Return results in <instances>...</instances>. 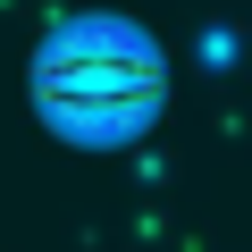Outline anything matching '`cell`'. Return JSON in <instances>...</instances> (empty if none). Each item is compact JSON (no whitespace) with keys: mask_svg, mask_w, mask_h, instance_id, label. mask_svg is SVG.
<instances>
[{"mask_svg":"<svg viewBox=\"0 0 252 252\" xmlns=\"http://www.w3.org/2000/svg\"><path fill=\"white\" fill-rule=\"evenodd\" d=\"M34 101L59 135L118 143L160 109V51L126 17H67L34 51Z\"/></svg>","mask_w":252,"mask_h":252,"instance_id":"1","label":"cell"}]
</instances>
